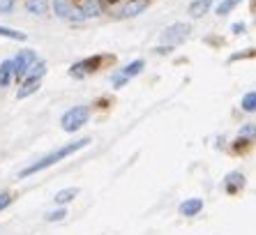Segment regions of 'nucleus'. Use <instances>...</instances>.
Segmentation results:
<instances>
[{"label":"nucleus","mask_w":256,"mask_h":235,"mask_svg":"<svg viewBox=\"0 0 256 235\" xmlns=\"http://www.w3.org/2000/svg\"><path fill=\"white\" fill-rule=\"evenodd\" d=\"M178 210L182 217H194V214H198V212L203 210V200L201 198H187L180 203Z\"/></svg>","instance_id":"1a4fd4ad"},{"label":"nucleus","mask_w":256,"mask_h":235,"mask_svg":"<svg viewBox=\"0 0 256 235\" xmlns=\"http://www.w3.org/2000/svg\"><path fill=\"white\" fill-rule=\"evenodd\" d=\"M190 32H192L190 24H182V21H178V24H171L168 28L162 30L160 42L173 48V46H178V44H182V42L190 37Z\"/></svg>","instance_id":"7ed1b4c3"},{"label":"nucleus","mask_w":256,"mask_h":235,"mask_svg":"<svg viewBox=\"0 0 256 235\" xmlns=\"http://www.w3.org/2000/svg\"><path fill=\"white\" fill-rule=\"evenodd\" d=\"M81 14H84V18H97L102 14V2L100 0H86L81 5Z\"/></svg>","instance_id":"f8f14e48"},{"label":"nucleus","mask_w":256,"mask_h":235,"mask_svg":"<svg viewBox=\"0 0 256 235\" xmlns=\"http://www.w3.org/2000/svg\"><path fill=\"white\" fill-rule=\"evenodd\" d=\"M32 62H37V53L26 48V51H18V56L14 58V78H26L28 70L32 67Z\"/></svg>","instance_id":"20e7f679"},{"label":"nucleus","mask_w":256,"mask_h":235,"mask_svg":"<svg viewBox=\"0 0 256 235\" xmlns=\"http://www.w3.org/2000/svg\"><path fill=\"white\" fill-rule=\"evenodd\" d=\"M12 76H14V60H5V62H0V88L10 86Z\"/></svg>","instance_id":"ddd939ff"},{"label":"nucleus","mask_w":256,"mask_h":235,"mask_svg":"<svg viewBox=\"0 0 256 235\" xmlns=\"http://www.w3.org/2000/svg\"><path fill=\"white\" fill-rule=\"evenodd\" d=\"M240 2H242V0H222L220 5H217V14H220V16H226V14H231Z\"/></svg>","instance_id":"a211bd4d"},{"label":"nucleus","mask_w":256,"mask_h":235,"mask_svg":"<svg viewBox=\"0 0 256 235\" xmlns=\"http://www.w3.org/2000/svg\"><path fill=\"white\" fill-rule=\"evenodd\" d=\"M88 143H90V138H78V141H74V143H67V146L58 148V150H54V152H48L46 157H42L40 162H35V164L26 166V168L18 173V178L35 176V173H40V170H44V168H48V166H54V164H58V162H62V159L70 157V154L78 152V150H84Z\"/></svg>","instance_id":"f257e3e1"},{"label":"nucleus","mask_w":256,"mask_h":235,"mask_svg":"<svg viewBox=\"0 0 256 235\" xmlns=\"http://www.w3.org/2000/svg\"><path fill=\"white\" fill-rule=\"evenodd\" d=\"M44 74H46V62H44V60H37V62H32V67L28 70V74H26V76H28V78H37V81H40Z\"/></svg>","instance_id":"f3484780"},{"label":"nucleus","mask_w":256,"mask_h":235,"mask_svg":"<svg viewBox=\"0 0 256 235\" xmlns=\"http://www.w3.org/2000/svg\"><path fill=\"white\" fill-rule=\"evenodd\" d=\"M240 106H242V111H247V113H256V92L244 94L242 102H240Z\"/></svg>","instance_id":"6ab92c4d"},{"label":"nucleus","mask_w":256,"mask_h":235,"mask_svg":"<svg viewBox=\"0 0 256 235\" xmlns=\"http://www.w3.org/2000/svg\"><path fill=\"white\" fill-rule=\"evenodd\" d=\"M78 196V189L76 187H67V189H60L58 194L54 196V200H56V206H67L70 200H74Z\"/></svg>","instance_id":"4468645a"},{"label":"nucleus","mask_w":256,"mask_h":235,"mask_svg":"<svg viewBox=\"0 0 256 235\" xmlns=\"http://www.w3.org/2000/svg\"><path fill=\"white\" fill-rule=\"evenodd\" d=\"M54 14L62 21H84L81 10H76L70 0H54Z\"/></svg>","instance_id":"39448f33"},{"label":"nucleus","mask_w":256,"mask_h":235,"mask_svg":"<svg viewBox=\"0 0 256 235\" xmlns=\"http://www.w3.org/2000/svg\"><path fill=\"white\" fill-rule=\"evenodd\" d=\"M210 7H212V0H194L190 5V16L192 18H201L203 14L210 12Z\"/></svg>","instance_id":"9b49d317"},{"label":"nucleus","mask_w":256,"mask_h":235,"mask_svg":"<svg viewBox=\"0 0 256 235\" xmlns=\"http://www.w3.org/2000/svg\"><path fill=\"white\" fill-rule=\"evenodd\" d=\"M254 138H256V124H244L242 130H240V134H238V143L254 141Z\"/></svg>","instance_id":"aec40b11"},{"label":"nucleus","mask_w":256,"mask_h":235,"mask_svg":"<svg viewBox=\"0 0 256 235\" xmlns=\"http://www.w3.org/2000/svg\"><path fill=\"white\" fill-rule=\"evenodd\" d=\"M88 118H90V108L81 104V106H74V108L65 111V116L60 118V124H62L65 132H76L88 122Z\"/></svg>","instance_id":"f03ea898"},{"label":"nucleus","mask_w":256,"mask_h":235,"mask_svg":"<svg viewBox=\"0 0 256 235\" xmlns=\"http://www.w3.org/2000/svg\"><path fill=\"white\" fill-rule=\"evenodd\" d=\"M37 90H40V81L37 78H28V81L21 86V90H18V100H26V97H30V94H35Z\"/></svg>","instance_id":"dca6fc26"},{"label":"nucleus","mask_w":256,"mask_h":235,"mask_svg":"<svg viewBox=\"0 0 256 235\" xmlns=\"http://www.w3.org/2000/svg\"><path fill=\"white\" fill-rule=\"evenodd\" d=\"M26 10L35 16H44L48 10V2L46 0H26Z\"/></svg>","instance_id":"2eb2a0df"},{"label":"nucleus","mask_w":256,"mask_h":235,"mask_svg":"<svg viewBox=\"0 0 256 235\" xmlns=\"http://www.w3.org/2000/svg\"><path fill=\"white\" fill-rule=\"evenodd\" d=\"M242 30H244V24H236V26H233V32H236V35H240Z\"/></svg>","instance_id":"393cba45"},{"label":"nucleus","mask_w":256,"mask_h":235,"mask_svg":"<svg viewBox=\"0 0 256 235\" xmlns=\"http://www.w3.org/2000/svg\"><path fill=\"white\" fill-rule=\"evenodd\" d=\"M143 67H146V62H143V60H134V62H130L127 67H122V72H120V74H116V76H114V86H116V88H122L130 78H134V76H138V74H141Z\"/></svg>","instance_id":"423d86ee"},{"label":"nucleus","mask_w":256,"mask_h":235,"mask_svg":"<svg viewBox=\"0 0 256 235\" xmlns=\"http://www.w3.org/2000/svg\"><path fill=\"white\" fill-rule=\"evenodd\" d=\"M67 217V210L65 208H58V210H51V212H46V222H62V219Z\"/></svg>","instance_id":"4be33fe9"},{"label":"nucleus","mask_w":256,"mask_h":235,"mask_svg":"<svg viewBox=\"0 0 256 235\" xmlns=\"http://www.w3.org/2000/svg\"><path fill=\"white\" fill-rule=\"evenodd\" d=\"M148 5H150V0H130V2H125V5H122L120 16H122V18L138 16V14H143L146 10H148Z\"/></svg>","instance_id":"0eeeda50"},{"label":"nucleus","mask_w":256,"mask_h":235,"mask_svg":"<svg viewBox=\"0 0 256 235\" xmlns=\"http://www.w3.org/2000/svg\"><path fill=\"white\" fill-rule=\"evenodd\" d=\"M10 203H12V196L7 194V192H2V194H0V210H5Z\"/></svg>","instance_id":"b1692460"},{"label":"nucleus","mask_w":256,"mask_h":235,"mask_svg":"<svg viewBox=\"0 0 256 235\" xmlns=\"http://www.w3.org/2000/svg\"><path fill=\"white\" fill-rule=\"evenodd\" d=\"M102 58H88V60H81L76 65H72V76H84V74H90L100 67Z\"/></svg>","instance_id":"6e6552de"},{"label":"nucleus","mask_w":256,"mask_h":235,"mask_svg":"<svg viewBox=\"0 0 256 235\" xmlns=\"http://www.w3.org/2000/svg\"><path fill=\"white\" fill-rule=\"evenodd\" d=\"M16 0H0V14H12Z\"/></svg>","instance_id":"5701e85b"},{"label":"nucleus","mask_w":256,"mask_h":235,"mask_svg":"<svg viewBox=\"0 0 256 235\" xmlns=\"http://www.w3.org/2000/svg\"><path fill=\"white\" fill-rule=\"evenodd\" d=\"M224 187H226L228 194H236V192H240V189L244 187V176H242V173H238V170H236V173H228Z\"/></svg>","instance_id":"9d476101"},{"label":"nucleus","mask_w":256,"mask_h":235,"mask_svg":"<svg viewBox=\"0 0 256 235\" xmlns=\"http://www.w3.org/2000/svg\"><path fill=\"white\" fill-rule=\"evenodd\" d=\"M0 37H7V40H18V42H24V40H26V32H21V30H14V28H5V26H0Z\"/></svg>","instance_id":"412c9836"}]
</instances>
